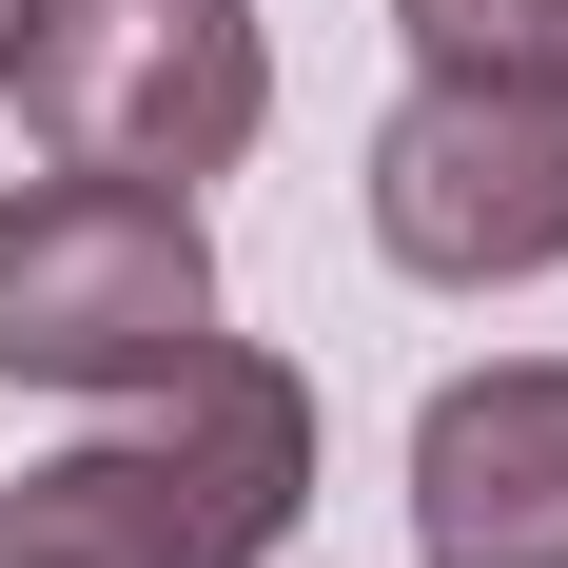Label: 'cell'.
<instances>
[{
    "label": "cell",
    "instance_id": "obj_1",
    "mask_svg": "<svg viewBox=\"0 0 568 568\" xmlns=\"http://www.w3.org/2000/svg\"><path fill=\"white\" fill-rule=\"evenodd\" d=\"M314 510V373L216 334L40 470H0V568H275Z\"/></svg>",
    "mask_w": 568,
    "mask_h": 568
},
{
    "label": "cell",
    "instance_id": "obj_2",
    "mask_svg": "<svg viewBox=\"0 0 568 568\" xmlns=\"http://www.w3.org/2000/svg\"><path fill=\"white\" fill-rule=\"evenodd\" d=\"M216 334H235V294H216V216L196 196L79 176V158L0 176V393L118 412L158 373H196Z\"/></svg>",
    "mask_w": 568,
    "mask_h": 568
},
{
    "label": "cell",
    "instance_id": "obj_3",
    "mask_svg": "<svg viewBox=\"0 0 568 568\" xmlns=\"http://www.w3.org/2000/svg\"><path fill=\"white\" fill-rule=\"evenodd\" d=\"M0 99H20L40 158L196 196L275 138V40H255V0H20Z\"/></svg>",
    "mask_w": 568,
    "mask_h": 568
},
{
    "label": "cell",
    "instance_id": "obj_4",
    "mask_svg": "<svg viewBox=\"0 0 568 568\" xmlns=\"http://www.w3.org/2000/svg\"><path fill=\"white\" fill-rule=\"evenodd\" d=\"M373 255L412 294H529L568 275V79L510 59H412V99L373 118Z\"/></svg>",
    "mask_w": 568,
    "mask_h": 568
},
{
    "label": "cell",
    "instance_id": "obj_5",
    "mask_svg": "<svg viewBox=\"0 0 568 568\" xmlns=\"http://www.w3.org/2000/svg\"><path fill=\"white\" fill-rule=\"evenodd\" d=\"M412 568H568V353H490L412 412Z\"/></svg>",
    "mask_w": 568,
    "mask_h": 568
},
{
    "label": "cell",
    "instance_id": "obj_6",
    "mask_svg": "<svg viewBox=\"0 0 568 568\" xmlns=\"http://www.w3.org/2000/svg\"><path fill=\"white\" fill-rule=\"evenodd\" d=\"M412 59H510V79H568V0H393Z\"/></svg>",
    "mask_w": 568,
    "mask_h": 568
},
{
    "label": "cell",
    "instance_id": "obj_7",
    "mask_svg": "<svg viewBox=\"0 0 568 568\" xmlns=\"http://www.w3.org/2000/svg\"><path fill=\"white\" fill-rule=\"evenodd\" d=\"M0 40H20V0H0Z\"/></svg>",
    "mask_w": 568,
    "mask_h": 568
}]
</instances>
